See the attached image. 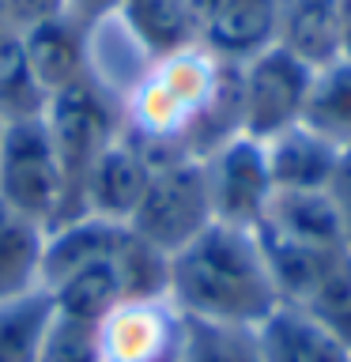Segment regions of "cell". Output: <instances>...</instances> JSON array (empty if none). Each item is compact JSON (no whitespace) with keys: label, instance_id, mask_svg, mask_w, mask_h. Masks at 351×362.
<instances>
[{"label":"cell","instance_id":"cell-1","mask_svg":"<svg viewBox=\"0 0 351 362\" xmlns=\"http://www.w3.org/2000/svg\"><path fill=\"white\" fill-rule=\"evenodd\" d=\"M166 298L192 321L257 328L280 305L253 230L212 223L170 257Z\"/></svg>","mask_w":351,"mask_h":362},{"label":"cell","instance_id":"cell-2","mask_svg":"<svg viewBox=\"0 0 351 362\" xmlns=\"http://www.w3.org/2000/svg\"><path fill=\"white\" fill-rule=\"evenodd\" d=\"M0 204L38 223L42 230L76 219L61 155L42 117L8 121L0 136Z\"/></svg>","mask_w":351,"mask_h":362},{"label":"cell","instance_id":"cell-3","mask_svg":"<svg viewBox=\"0 0 351 362\" xmlns=\"http://www.w3.org/2000/svg\"><path fill=\"white\" fill-rule=\"evenodd\" d=\"M42 121L50 129L57 155H61L68 189H72V208L76 215H84V204H79L84 177L95 166V158L121 136L125 117H121L117 102L110 98V90L102 87V79L91 72L84 79H76V83L53 90L50 102H45Z\"/></svg>","mask_w":351,"mask_h":362},{"label":"cell","instance_id":"cell-4","mask_svg":"<svg viewBox=\"0 0 351 362\" xmlns=\"http://www.w3.org/2000/svg\"><path fill=\"white\" fill-rule=\"evenodd\" d=\"M212 223L215 215L204 158H170L151 170L140 208L132 211L125 226L136 238H144L147 245H155L159 253L174 257L181 245H189Z\"/></svg>","mask_w":351,"mask_h":362},{"label":"cell","instance_id":"cell-5","mask_svg":"<svg viewBox=\"0 0 351 362\" xmlns=\"http://www.w3.org/2000/svg\"><path fill=\"white\" fill-rule=\"evenodd\" d=\"M313 68L299 61L283 45H268L265 53L238 64L242 83V136L249 140H272V136L294 129L302 121L306 95H310Z\"/></svg>","mask_w":351,"mask_h":362},{"label":"cell","instance_id":"cell-6","mask_svg":"<svg viewBox=\"0 0 351 362\" xmlns=\"http://www.w3.org/2000/svg\"><path fill=\"white\" fill-rule=\"evenodd\" d=\"M204 174L212 192L215 223L253 230L272 200V177L265 163V144L234 136L212 155H204Z\"/></svg>","mask_w":351,"mask_h":362},{"label":"cell","instance_id":"cell-7","mask_svg":"<svg viewBox=\"0 0 351 362\" xmlns=\"http://www.w3.org/2000/svg\"><path fill=\"white\" fill-rule=\"evenodd\" d=\"M181 328L185 317L174 310L170 298L151 302H121L98 332L102 362H178Z\"/></svg>","mask_w":351,"mask_h":362},{"label":"cell","instance_id":"cell-8","mask_svg":"<svg viewBox=\"0 0 351 362\" xmlns=\"http://www.w3.org/2000/svg\"><path fill=\"white\" fill-rule=\"evenodd\" d=\"M287 0H212L204 11L197 45L231 64H246L280 42V23Z\"/></svg>","mask_w":351,"mask_h":362},{"label":"cell","instance_id":"cell-9","mask_svg":"<svg viewBox=\"0 0 351 362\" xmlns=\"http://www.w3.org/2000/svg\"><path fill=\"white\" fill-rule=\"evenodd\" d=\"M151 158L136 147L129 136H117L106 151L95 158V166L87 170L84 189H79V204L84 215H98L106 223L125 226L132 219V211L140 208L147 181H151Z\"/></svg>","mask_w":351,"mask_h":362},{"label":"cell","instance_id":"cell-10","mask_svg":"<svg viewBox=\"0 0 351 362\" xmlns=\"http://www.w3.org/2000/svg\"><path fill=\"white\" fill-rule=\"evenodd\" d=\"M19 38L45 95L95 72L91 68V27H84L72 11L34 23V27L19 30Z\"/></svg>","mask_w":351,"mask_h":362},{"label":"cell","instance_id":"cell-11","mask_svg":"<svg viewBox=\"0 0 351 362\" xmlns=\"http://www.w3.org/2000/svg\"><path fill=\"white\" fill-rule=\"evenodd\" d=\"M257 249L265 257V268L272 276V287H276L280 302L302 305L310 294L321 287V279L333 272V264L347 253H336V249H321L310 242H299V238L276 230V226L257 223L253 226Z\"/></svg>","mask_w":351,"mask_h":362},{"label":"cell","instance_id":"cell-12","mask_svg":"<svg viewBox=\"0 0 351 362\" xmlns=\"http://www.w3.org/2000/svg\"><path fill=\"white\" fill-rule=\"evenodd\" d=\"M260 362H351V351L302 305L280 302L253 328Z\"/></svg>","mask_w":351,"mask_h":362},{"label":"cell","instance_id":"cell-13","mask_svg":"<svg viewBox=\"0 0 351 362\" xmlns=\"http://www.w3.org/2000/svg\"><path fill=\"white\" fill-rule=\"evenodd\" d=\"M336 158H340V147H333L313 129H306L302 121L294 129L265 140L272 192H325L328 177L336 170Z\"/></svg>","mask_w":351,"mask_h":362},{"label":"cell","instance_id":"cell-14","mask_svg":"<svg viewBox=\"0 0 351 362\" xmlns=\"http://www.w3.org/2000/svg\"><path fill=\"white\" fill-rule=\"evenodd\" d=\"M117 230V223H106L98 215H76V219L50 226L42 245V287L53 291L57 283L76 276L79 268L106 260L113 253Z\"/></svg>","mask_w":351,"mask_h":362},{"label":"cell","instance_id":"cell-15","mask_svg":"<svg viewBox=\"0 0 351 362\" xmlns=\"http://www.w3.org/2000/svg\"><path fill=\"white\" fill-rule=\"evenodd\" d=\"M113 16L125 23V30L144 45L151 61L197 45V16L189 0H117Z\"/></svg>","mask_w":351,"mask_h":362},{"label":"cell","instance_id":"cell-16","mask_svg":"<svg viewBox=\"0 0 351 362\" xmlns=\"http://www.w3.org/2000/svg\"><path fill=\"white\" fill-rule=\"evenodd\" d=\"M280 45L310 68L333 64L340 53V0H287Z\"/></svg>","mask_w":351,"mask_h":362},{"label":"cell","instance_id":"cell-17","mask_svg":"<svg viewBox=\"0 0 351 362\" xmlns=\"http://www.w3.org/2000/svg\"><path fill=\"white\" fill-rule=\"evenodd\" d=\"M302 124L325 136L333 147H351V61L336 57L333 64L313 68L310 95H306Z\"/></svg>","mask_w":351,"mask_h":362},{"label":"cell","instance_id":"cell-18","mask_svg":"<svg viewBox=\"0 0 351 362\" xmlns=\"http://www.w3.org/2000/svg\"><path fill=\"white\" fill-rule=\"evenodd\" d=\"M45 230L0 204V302L42 287Z\"/></svg>","mask_w":351,"mask_h":362},{"label":"cell","instance_id":"cell-19","mask_svg":"<svg viewBox=\"0 0 351 362\" xmlns=\"http://www.w3.org/2000/svg\"><path fill=\"white\" fill-rule=\"evenodd\" d=\"M53 321L57 305L45 287L0 302V362H38Z\"/></svg>","mask_w":351,"mask_h":362},{"label":"cell","instance_id":"cell-20","mask_svg":"<svg viewBox=\"0 0 351 362\" xmlns=\"http://www.w3.org/2000/svg\"><path fill=\"white\" fill-rule=\"evenodd\" d=\"M260 223L276 226V230L299 238V242L347 253L344 238H340L336 211H333V204H328L325 192H272V200H268L265 215H260Z\"/></svg>","mask_w":351,"mask_h":362},{"label":"cell","instance_id":"cell-21","mask_svg":"<svg viewBox=\"0 0 351 362\" xmlns=\"http://www.w3.org/2000/svg\"><path fill=\"white\" fill-rule=\"evenodd\" d=\"M50 294H53L57 317H68V321H79V325H91V328H98L125 302L110 257L98 260V264L79 268L76 276L61 279Z\"/></svg>","mask_w":351,"mask_h":362},{"label":"cell","instance_id":"cell-22","mask_svg":"<svg viewBox=\"0 0 351 362\" xmlns=\"http://www.w3.org/2000/svg\"><path fill=\"white\" fill-rule=\"evenodd\" d=\"M113 276H117L121 298L125 302H151V298H166L170 287V257L159 253L155 245H147L144 238H136L129 226L117 230L110 253Z\"/></svg>","mask_w":351,"mask_h":362},{"label":"cell","instance_id":"cell-23","mask_svg":"<svg viewBox=\"0 0 351 362\" xmlns=\"http://www.w3.org/2000/svg\"><path fill=\"white\" fill-rule=\"evenodd\" d=\"M45 87L38 83L34 68L27 61L19 34L0 38V121H30L45 113Z\"/></svg>","mask_w":351,"mask_h":362},{"label":"cell","instance_id":"cell-24","mask_svg":"<svg viewBox=\"0 0 351 362\" xmlns=\"http://www.w3.org/2000/svg\"><path fill=\"white\" fill-rule=\"evenodd\" d=\"M178 362H260L253 328L212 325L185 317Z\"/></svg>","mask_w":351,"mask_h":362},{"label":"cell","instance_id":"cell-25","mask_svg":"<svg viewBox=\"0 0 351 362\" xmlns=\"http://www.w3.org/2000/svg\"><path fill=\"white\" fill-rule=\"evenodd\" d=\"M302 310L310 317H317L351 351V257L336 260L333 272L321 279V287L302 302Z\"/></svg>","mask_w":351,"mask_h":362},{"label":"cell","instance_id":"cell-26","mask_svg":"<svg viewBox=\"0 0 351 362\" xmlns=\"http://www.w3.org/2000/svg\"><path fill=\"white\" fill-rule=\"evenodd\" d=\"M38 362H102L98 358V332L91 325L57 317L50 336H45Z\"/></svg>","mask_w":351,"mask_h":362},{"label":"cell","instance_id":"cell-27","mask_svg":"<svg viewBox=\"0 0 351 362\" xmlns=\"http://www.w3.org/2000/svg\"><path fill=\"white\" fill-rule=\"evenodd\" d=\"M325 197H328V204H333V211H336L340 238H344V249L351 257V147L340 151L336 170H333V177H328V185H325Z\"/></svg>","mask_w":351,"mask_h":362},{"label":"cell","instance_id":"cell-28","mask_svg":"<svg viewBox=\"0 0 351 362\" xmlns=\"http://www.w3.org/2000/svg\"><path fill=\"white\" fill-rule=\"evenodd\" d=\"M11 8V19H16L19 30L34 27L42 19H53V16H64L68 11V0H8Z\"/></svg>","mask_w":351,"mask_h":362},{"label":"cell","instance_id":"cell-29","mask_svg":"<svg viewBox=\"0 0 351 362\" xmlns=\"http://www.w3.org/2000/svg\"><path fill=\"white\" fill-rule=\"evenodd\" d=\"M8 34H19V27H16V19H11L8 0H0V38H8Z\"/></svg>","mask_w":351,"mask_h":362},{"label":"cell","instance_id":"cell-30","mask_svg":"<svg viewBox=\"0 0 351 362\" xmlns=\"http://www.w3.org/2000/svg\"><path fill=\"white\" fill-rule=\"evenodd\" d=\"M0 136H4V121H0Z\"/></svg>","mask_w":351,"mask_h":362}]
</instances>
